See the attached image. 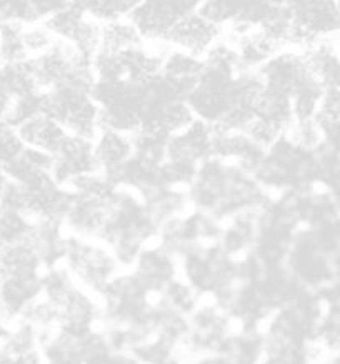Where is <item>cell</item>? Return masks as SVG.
<instances>
[{
	"instance_id": "obj_15",
	"label": "cell",
	"mask_w": 340,
	"mask_h": 364,
	"mask_svg": "<svg viewBox=\"0 0 340 364\" xmlns=\"http://www.w3.org/2000/svg\"><path fill=\"white\" fill-rule=\"evenodd\" d=\"M146 44L141 32L131 22V18H122V21L109 22L102 26V37H100V50L116 54L128 49H136ZM97 52V54H99Z\"/></svg>"
},
{
	"instance_id": "obj_23",
	"label": "cell",
	"mask_w": 340,
	"mask_h": 364,
	"mask_svg": "<svg viewBox=\"0 0 340 364\" xmlns=\"http://www.w3.org/2000/svg\"><path fill=\"white\" fill-rule=\"evenodd\" d=\"M26 149L17 127L11 126L9 122H0V166L6 167L16 159L21 152Z\"/></svg>"
},
{
	"instance_id": "obj_12",
	"label": "cell",
	"mask_w": 340,
	"mask_h": 364,
	"mask_svg": "<svg viewBox=\"0 0 340 364\" xmlns=\"http://www.w3.org/2000/svg\"><path fill=\"white\" fill-rule=\"evenodd\" d=\"M17 131L23 146L28 149L44 152L47 156H54L65 142V139L69 137V132L45 114H39L31 121L23 122L22 126L17 127Z\"/></svg>"
},
{
	"instance_id": "obj_26",
	"label": "cell",
	"mask_w": 340,
	"mask_h": 364,
	"mask_svg": "<svg viewBox=\"0 0 340 364\" xmlns=\"http://www.w3.org/2000/svg\"><path fill=\"white\" fill-rule=\"evenodd\" d=\"M7 184H9V176L6 169L0 166V205H2V196H4V191L7 188Z\"/></svg>"
},
{
	"instance_id": "obj_7",
	"label": "cell",
	"mask_w": 340,
	"mask_h": 364,
	"mask_svg": "<svg viewBox=\"0 0 340 364\" xmlns=\"http://www.w3.org/2000/svg\"><path fill=\"white\" fill-rule=\"evenodd\" d=\"M222 27L209 22L197 11H194L175 23L165 42L170 46V49L204 59L212 50V47L222 41Z\"/></svg>"
},
{
	"instance_id": "obj_1",
	"label": "cell",
	"mask_w": 340,
	"mask_h": 364,
	"mask_svg": "<svg viewBox=\"0 0 340 364\" xmlns=\"http://www.w3.org/2000/svg\"><path fill=\"white\" fill-rule=\"evenodd\" d=\"M62 266L70 272L77 286L100 296L124 271L116 254L100 239L67 237Z\"/></svg>"
},
{
	"instance_id": "obj_25",
	"label": "cell",
	"mask_w": 340,
	"mask_h": 364,
	"mask_svg": "<svg viewBox=\"0 0 340 364\" xmlns=\"http://www.w3.org/2000/svg\"><path fill=\"white\" fill-rule=\"evenodd\" d=\"M317 349V348H315ZM319 351V349H317ZM315 364H340V353H322L315 354Z\"/></svg>"
},
{
	"instance_id": "obj_28",
	"label": "cell",
	"mask_w": 340,
	"mask_h": 364,
	"mask_svg": "<svg viewBox=\"0 0 340 364\" xmlns=\"http://www.w3.org/2000/svg\"><path fill=\"white\" fill-rule=\"evenodd\" d=\"M4 65V60H2V52H0V67Z\"/></svg>"
},
{
	"instance_id": "obj_4",
	"label": "cell",
	"mask_w": 340,
	"mask_h": 364,
	"mask_svg": "<svg viewBox=\"0 0 340 364\" xmlns=\"http://www.w3.org/2000/svg\"><path fill=\"white\" fill-rule=\"evenodd\" d=\"M199 4V0H138L128 18L146 42H165L175 23L197 11Z\"/></svg>"
},
{
	"instance_id": "obj_16",
	"label": "cell",
	"mask_w": 340,
	"mask_h": 364,
	"mask_svg": "<svg viewBox=\"0 0 340 364\" xmlns=\"http://www.w3.org/2000/svg\"><path fill=\"white\" fill-rule=\"evenodd\" d=\"M169 136L160 132L159 129L142 126L132 134L133 156L137 159L146 161L148 164L162 166L167 159V147H169Z\"/></svg>"
},
{
	"instance_id": "obj_10",
	"label": "cell",
	"mask_w": 340,
	"mask_h": 364,
	"mask_svg": "<svg viewBox=\"0 0 340 364\" xmlns=\"http://www.w3.org/2000/svg\"><path fill=\"white\" fill-rule=\"evenodd\" d=\"M94 149L100 172L112 181L133 157L132 134L100 129L94 139Z\"/></svg>"
},
{
	"instance_id": "obj_13",
	"label": "cell",
	"mask_w": 340,
	"mask_h": 364,
	"mask_svg": "<svg viewBox=\"0 0 340 364\" xmlns=\"http://www.w3.org/2000/svg\"><path fill=\"white\" fill-rule=\"evenodd\" d=\"M305 65L315 82L327 90L340 89V55L330 44V41H320L309 49L302 50Z\"/></svg>"
},
{
	"instance_id": "obj_9",
	"label": "cell",
	"mask_w": 340,
	"mask_h": 364,
	"mask_svg": "<svg viewBox=\"0 0 340 364\" xmlns=\"http://www.w3.org/2000/svg\"><path fill=\"white\" fill-rule=\"evenodd\" d=\"M132 272L152 294L157 296L177 277V262L174 254H170L160 244L147 246L133 262Z\"/></svg>"
},
{
	"instance_id": "obj_19",
	"label": "cell",
	"mask_w": 340,
	"mask_h": 364,
	"mask_svg": "<svg viewBox=\"0 0 340 364\" xmlns=\"http://www.w3.org/2000/svg\"><path fill=\"white\" fill-rule=\"evenodd\" d=\"M0 52L4 64L28 60L26 46H23V26L17 22L0 23Z\"/></svg>"
},
{
	"instance_id": "obj_6",
	"label": "cell",
	"mask_w": 340,
	"mask_h": 364,
	"mask_svg": "<svg viewBox=\"0 0 340 364\" xmlns=\"http://www.w3.org/2000/svg\"><path fill=\"white\" fill-rule=\"evenodd\" d=\"M97 172L100 169L92 139L69 134L60 149L52 156V176L64 188H69L72 182Z\"/></svg>"
},
{
	"instance_id": "obj_11",
	"label": "cell",
	"mask_w": 340,
	"mask_h": 364,
	"mask_svg": "<svg viewBox=\"0 0 340 364\" xmlns=\"http://www.w3.org/2000/svg\"><path fill=\"white\" fill-rule=\"evenodd\" d=\"M204 72V59L185 54L182 50L170 49L167 52L164 65H162L160 77L170 85L182 97H189V94L199 84Z\"/></svg>"
},
{
	"instance_id": "obj_3",
	"label": "cell",
	"mask_w": 340,
	"mask_h": 364,
	"mask_svg": "<svg viewBox=\"0 0 340 364\" xmlns=\"http://www.w3.org/2000/svg\"><path fill=\"white\" fill-rule=\"evenodd\" d=\"M289 7L292 14L290 50H305L340 32L339 2L304 0L289 2Z\"/></svg>"
},
{
	"instance_id": "obj_22",
	"label": "cell",
	"mask_w": 340,
	"mask_h": 364,
	"mask_svg": "<svg viewBox=\"0 0 340 364\" xmlns=\"http://www.w3.org/2000/svg\"><path fill=\"white\" fill-rule=\"evenodd\" d=\"M57 39L52 36V32L45 27V23H31V26H23V46L28 59L44 54L54 46Z\"/></svg>"
},
{
	"instance_id": "obj_27",
	"label": "cell",
	"mask_w": 340,
	"mask_h": 364,
	"mask_svg": "<svg viewBox=\"0 0 340 364\" xmlns=\"http://www.w3.org/2000/svg\"><path fill=\"white\" fill-rule=\"evenodd\" d=\"M330 44H332V47L335 49V52H337V54L340 55V32L339 33H335L334 37H330Z\"/></svg>"
},
{
	"instance_id": "obj_8",
	"label": "cell",
	"mask_w": 340,
	"mask_h": 364,
	"mask_svg": "<svg viewBox=\"0 0 340 364\" xmlns=\"http://www.w3.org/2000/svg\"><path fill=\"white\" fill-rule=\"evenodd\" d=\"M214 126L195 119L189 127L169 139L165 161L200 167L205 161L214 157Z\"/></svg>"
},
{
	"instance_id": "obj_5",
	"label": "cell",
	"mask_w": 340,
	"mask_h": 364,
	"mask_svg": "<svg viewBox=\"0 0 340 364\" xmlns=\"http://www.w3.org/2000/svg\"><path fill=\"white\" fill-rule=\"evenodd\" d=\"M59 323L57 331L70 338L92 336L104 319V309L99 296L89 293L80 286H74L57 303Z\"/></svg>"
},
{
	"instance_id": "obj_21",
	"label": "cell",
	"mask_w": 340,
	"mask_h": 364,
	"mask_svg": "<svg viewBox=\"0 0 340 364\" xmlns=\"http://www.w3.org/2000/svg\"><path fill=\"white\" fill-rule=\"evenodd\" d=\"M242 0H205L200 2L197 7V12L209 22L215 23V26L225 28L229 23L236 21L241 11Z\"/></svg>"
},
{
	"instance_id": "obj_14",
	"label": "cell",
	"mask_w": 340,
	"mask_h": 364,
	"mask_svg": "<svg viewBox=\"0 0 340 364\" xmlns=\"http://www.w3.org/2000/svg\"><path fill=\"white\" fill-rule=\"evenodd\" d=\"M314 344L322 353H340V294L325 293L322 298Z\"/></svg>"
},
{
	"instance_id": "obj_17",
	"label": "cell",
	"mask_w": 340,
	"mask_h": 364,
	"mask_svg": "<svg viewBox=\"0 0 340 364\" xmlns=\"http://www.w3.org/2000/svg\"><path fill=\"white\" fill-rule=\"evenodd\" d=\"M137 2L138 0H87L80 4L92 21L104 26V23L128 18Z\"/></svg>"
},
{
	"instance_id": "obj_24",
	"label": "cell",
	"mask_w": 340,
	"mask_h": 364,
	"mask_svg": "<svg viewBox=\"0 0 340 364\" xmlns=\"http://www.w3.org/2000/svg\"><path fill=\"white\" fill-rule=\"evenodd\" d=\"M315 122L320 127L330 126V124H340V89L327 90L324 94L317 116H315Z\"/></svg>"
},
{
	"instance_id": "obj_20",
	"label": "cell",
	"mask_w": 340,
	"mask_h": 364,
	"mask_svg": "<svg viewBox=\"0 0 340 364\" xmlns=\"http://www.w3.org/2000/svg\"><path fill=\"white\" fill-rule=\"evenodd\" d=\"M42 102H44V92L42 90L16 97L12 100L11 107H9L6 122H9L13 127H18L23 122L31 121L32 117L44 114L42 112Z\"/></svg>"
},
{
	"instance_id": "obj_2",
	"label": "cell",
	"mask_w": 340,
	"mask_h": 364,
	"mask_svg": "<svg viewBox=\"0 0 340 364\" xmlns=\"http://www.w3.org/2000/svg\"><path fill=\"white\" fill-rule=\"evenodd\" d=\"M42 112L60 124L72 136L97 137L100 132V107L92 92L70 87H57L44 92Z\"/></svg>"
},
{
	"instance_id": "obj_18",
	"label": "cell",
	"mask_w": 340,
	"mask_h": 364,
	"mask_svg": "<svg viewBox=\"0 0 340 364\" xmlns=\"http://www.w3.org/2000/svg\"><path fill=\"white\" fill-rule=\"evenodd\" d=\"M35 223L17 210L2 209L0 213V247L28 241Z\"/></svg>"
}]
</instances>
